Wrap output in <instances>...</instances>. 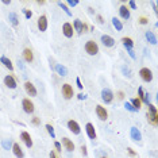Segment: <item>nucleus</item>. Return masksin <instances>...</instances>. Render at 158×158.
<instances>
[{
	"instance_id": "obj_36",
	"label": "nucleus",
	"mask_w": 158,
	"mask_h": 158,
	"mask_svg": "<svg viewBox=\"0 0 158 158\" xmlns=\"http://www.w3.org/2000/svg\"><path fill=\"white\" fill-rule=\"evenodd\" d=\"M143 95H145V92H143L142 87H139V88H138V96H139V100L143 99Z\"/></svg>"
},
{
	"instance_id": "obj_50",
	"label": "nucleus",
	"mask_w": 158,
	"mask_h": 158,
	"mask_svg": "<svg viewBox=\"0 0 158 158\" xmlns=\"http://www.w3.org/2000/svg\"><path fill=\"white\" fill-rule=\"evenodd\" d=\"M127 151H129L130 155H133V157L135 155V153H134V150H133V149H127Z\"/></svg>"
},
{
	"instance_id": "obj_17",
	"label": "nucleus",
	"mask_w": 158,
	"mask_h": 158,
	"mask_svg": "<svg viewBox=\"0 0 158 158\" xmlns=\"http://www.w3.org/2000/svg\"><path fill=\"white\" fill-rule=\"evenodd\" d=\"M8 21L14 27H18V25H19V18H18V15L15 12H10L8 14Z\"/></svg>"
},
{
	"instance_id": "obj_10",
	"label": "nucleus",
	"mask_w": 158,
	"mask_h": 158,
	"mask_svg": "<svg viewBox=\"0 0 158 158\" xmlns=\"http://www.w3.org/2000/svg\"><path fill=\"white\" fill-rule=\"evenodd\" d=\"M101 42H103L104 46H107V47H112L115 45V39L112 37H109V35H101Z\"/></svg>"
},
{
	"instance_id": "obj_13",
	"label": "nucleus",
	"mask_w": 158,
	"mask_h": 158,
	"mask_svg": "<svg viewBox=\"0 0 158 158\" xmlns=\"http://www.w3.org/2000/svg\"><path fill=\"white\" fill-rule=\"evenodd\" d=\"M21 139L25 142V145L27 146V147H31V146H33V141H31V137H30L29 133L23 131V133L21 134Z\"/></svg>"
},
{
	"instance_id": "obj_44",
	"label": "nucleus",
	"mask_w": 158,
	"mask_h": 158,
	"mask_svg": "<svg viewBox=\"0 0 158 158\" xmlns=\"http://www.w3.org/2000/svg\"><path fill=\"white\" fill-rule=\"evenodd\" d=\"M81 153H83L84 155H87V147H85V146H81Z\"/></svg>"
},
{
	"instance_id": "obj_25",
	"label": "nucleus",
	"mask_w": 158,
	"mask_h": 158,
	"mask_svg": "<svg viewBox=\"0 0 158 158\" xmlns=\"http://www.w3.org/2000/svg\"><path fill=\"white\" fill-rule=\"evenodd\" d=\"M122 42H123V45H124L126 49H133L134 42H133V39H131V38H129V37L122 38Z\"/></svg>"
},
{
	"instance_id": "obj_5",
	"label": "nucleus",
	"mask_w": 158,
	"mask_h": 158,
	"mask_svg": "<svg viewBox=\"0 0 158 158\" xmlns=\"http://www.w3.org/2000/svg\"><path fill=\"white\" fill-rule=\"evenodd\" d=\"M96 114H97L100 120H105L108 118V112H107V109L104 108L103 105H96Z\"/></svg>"
},
{
	"instance_id": "obj_39",
	"label": "nucleus",
	"mask_w": 158,
	"mask_h": 158,
	"mask_svg": "<svg viewBox=\"0 0 158 158\" xmlns=\"http://www.w3.org/2000/svg\"><path fill=\"white\" fill-rule=\"evenodd\" d=\"M127 51H129L130 57H131V58H133V60H135V58H137V57H135V53H134V51H133V49H127Z\"/></svg>"
},
{
	"instance_id": "obj_11",
	"label": "nucleus",
	"mask_w": 158,
	"mask_h": 158,
	"mask_svg": "<svg viewBox=\"0 0 158 158\" xmlns=\"http://www.w3.org/2000/svg\"><path fill=\"white\" fill-rule=\"evenodd\" d=\"M4 84L10 89H15L16 88V81H15V79H14L12 76H10V75L4 77Z\"/></svg>"
},
{
	"instance_id": "obj_18",
	"label": "nucleus",
	"mask_w": 158,
	"mask_h": 158,
	"mask_svg": "<svg viewBox=\"0 0 158 158\" xmlns=\"http://www.w3.org/2000/svg\"><path fill=\"white\" fill-rule=\"evenodd\" d=\"M12 151H14V154L16 155L18 158H23V151H22V147L19 146V143H14L12 145Z\"/></svg>"
},
{
	"instance_id": "obj_22",
	"label": "nucleus",
	"mask_w": 158,
	"mask_h": 158,
	"mask_svg": "<svg viewBox=\"0 0 158 158\" xmlns=\"http://www.w3.org/2000/svg\"><path fill=\"white\" fill-rule=\"evenodd\" d=\"M0 62L3 64V65H4L5 68H8L10 70H12V69H14V65H12V62H11V60L7 58V57H4V55H3V57L0 58Z\"/></svg>"
},
{
	"instance_id": "obj_12",
	"label": "nucleus",
	"mask_w": 158,
	"mask_h": 158,
	"mask_svg": "<svg viewBox=\"0 0 158 158\" xmlns=\"http://www.w3.org/2000/svg\"><path fill=\"white\" fill-rule=\"evenodd\" d=\"M85 130H87V135L91 138V139H96V130H95V127H93L92 123H87Z\"/></svg>"
},
{
	"instance_id": "obj_28",
	"label": "nucleus",
	"mask_w": 158,
	"mask_h": 158,
	"mask_svg": "<svg viewBox=\"0 0 158 158\" xmlns=\"http://www.w3.org/2000/svg\"><path fill=\"white\" fill-rule=\"evenodd\" d=\"M141 103L142 101L139 99H133L131 100V105H133L135 109H138V111H139V108H141Z\"/></svg>"
},
{
	"instance_id": "obj_3",
	"label": "nucleus",
	"mask_w": 158,
	"mask_h": 158,
	"mask_svg": "<svg viewBox=\"0 0 158 158\" xmlns=\"http://www.w3.org/2000/svg\"><path fill=\"white\" fill-rule=\"evenodd\" d=\"M101 99H103V101L105 104H109V103H112V100H114V93L109 89H103L101 91Z\"/></svg>"
},
{
	"instance_id": "obj_2",
	"label": "nucleus",
	"mask_w": 158,
	"mask_h": 158,
	"mask_svg": "<svg viewBox=\"0 0 158 158\" xmlns=\"http://www.w3.org/2000/svg\"><path fill=\"white\" fill-rule=\"evenodd\" d=\"M139 75H141L142 80L146 81V83H150L153 80V72L150 70L149 68H142L141 70H139Z\"/></svg>"
},
{
	"instance_id": "obj_15",
	"label": "nucleus",
	"mask_w": 158,
	"mask_h": 158,
	"mask_svg": "<svg viewBox=\"0 0 158 158\" xmlns=\"http://www.w3.org/2000/svg\"><path fill=\"white\" fill-rule=\"evenodd\" d=\"M73 26H75V30L77 31V33H83V31H85V30H87V26L84 25V23L80 21V19H76L75 23H73Z\"/></svg>"
},
{
	"instance_id": "obj_51",
	"label": "nucleus",
	"mask_w": 158,
	"mask_h": 158,
	"mask_svg": "<svg viewBox=\"0 0 158 158\" xmlns=\"http://www.w3.org/2000/svg\"><path fill=\"white\" fill-rule=\"evenodd\" d=\"M38 4H45V0H39V1H38Z\"/></svg>"
},
{
	"instance_id": "obj_53",
	"label": "nucleus",
	"mask_w": 158,
	"mask_h": 158,
	"mask_svg": "<svg viewBox=\"0 0 158 158\" xmlns=\"http://www.w3.org/2000/svg\"><path fill=\"white\" fill-rule=\"evenodd\" d=\"M101 158H107V157H101Z\"/></svg>"
},
{
	"instance_id": "obj_16",
	"label": "nucleus",
	"mask_w": 158,
	"mask_h": 158,
	"mask_svg": "<svg viewBox=\"0 0 158 158\" xmlns=\"http://www.w3.org/2000/svg\"><path fill=\"white\" fill-rule=\"evenodd\" d=\"M62 145L65 146V149L68 151H73L75 150V143L69 139V138H62Z\"/></svg>"
},
{
	"instance_id": "obj_33",
	"label": "nucleus",
	"mask_w": 158,
	"mask_h": 158,
	"mask_svg": "<svg viewBox=\"0 0 158 158\" xmlns=\"http://www.w3.org/2000/svg\"><path fill=\"white\" fill-rule=\"evenodd\" d=\"M122 72H123V75L127 76V77H131V70H130L127 66H122Z\"/></svg>"
},
{
	"instance_id": "obj_4",
	"label": "nucleus",
	"mask_w": 158,
	"mask_h": 158,
	"mask_svg": "<svg viewBox=\"0 0 158 158\" xmlns=\"http://www.w3.org/2000/svg\"><path fill=\"white\" fill-rule=\"evenodd\" d=\"M22 105H23V109L25 112L27 114H33L34 112V103L30 99H25L22 101Z\"/></svg>"
},
{
	"instance_id": "obj_40",
	"label": "nucleus",
	"mask_w": 158,
	"mask_h": 158,
	"mask_svg": "<svg viewBox=\"0 0 158 158\" xmlns=\"http://www.w3.org/2000/svg\"><path fill=\"white\" fill-rule=\"evenodd\" d=\"M54 146H55V149L58 150V151H61V150H62V147H61V143H60V142H54Z\"/></svg>"
},
{
	"instance_id": "obj_42",
	"label": "nucleus",
	"mask_w": 158,
	"mask_h": 158,
	"mask_svg": "<svg viewBox=\"0 0 158 158\" xmlns=\"http://www.w3.org/2000/svg\"><path fill=\"white\" fill-rule=\"evenodd\" d=\"M129 4H130V7H131L133 10H137V4H135V1H133V0H131Z\"/></svg>"
},
{
	"instance_id": "obj_24",
	"label": "nucleus",
	"mask_w": 158,
	"mask_h": 158,
	"mask_svg": "<svg viewBox=\"0 0 158 158\" xmlns=\"http://www.w3.org/2000/svg\"><path fill=\"white\" fill-rule=\"evenodd\" d=\"M146 39H147L151 45H155V43H157V37H155L154 33H151V31H146Z\"/></svg>"
},
{
	"instance_id": "obj_45",
	"label": "nucleus",
	"mask_w": 158,
	"mask_h": 158,
	"mask_svg": "<svg viewBox=\"0 0 158 158\" xmlns=\"http://www.w3.org/2000/svg\"><path fill=\"white\" fill-rule=\"evenodd\" d=\"M18 66H19V68H21V69H25V66H23V64H22V61H21V60H18Z\"/></svg>"
},
{
	"instance_id": "obj_26",
	"label": "nucleus",
	"mask_w": 158,
	"mask_h": 158,
	"mask_svg": "<svg viewBox=\"0 0 158 158\" xmlns=\"http://www.w3.org/2000/svg\"><path fill=\"white\" fill-rule=\"evenodd\" d=\"M112 25L118 31H122V30H123V25H122V22L119 21L118 18H112Z\"/></svg>"
},
{
	"instance_id": "obj_34",
	"label": "nucleus",
	"mask_w": 158,
	"mask_h": 158,
	"mask_svg": "<svg viewBox=\"0 0 158 158\" xmlns=\"http://www.w3.org/2000/svg\"><path fill=\"white\" fill-rule=\"evenodd\" d=\"M141 101H145L146 104H150V95L149 93H145V95H143V99H142Z\"/></svg>"
},
{
	"instance_id": "obj_31",
	"label": "nucleus",
	"mask_w": 158,
	"mask_h": 158,
	"mask_svg": "<svg viewBox=\"0 0 158 158\" xmlns=\"http://www.w3.org/2000/svg\"><path fill=\"white\" fill-rule=\"evenodd\" d=\"M1 145H3V147H4L5 150H10L11 147H12V145H11V141H7V139L1 142Z\"/></svg>"
},
{
	"instance_id": "obj_41",
	"label": "nucleus",
	"mask_w": 158,
	"mask_h": 158,
	"mask_svg": "<svg viewBox=\"0 0 158 158\" xmlns=\"http://www.w3.org/2000/svg\"><path fill=\"white\" fill-rule=\"evenodd\" d=\"M76 84H77V87H79L80 89H83V84H81V81H80V79H79V77L76 79Z\"/></svg>"
},
{
	"instance_id": "obj_9",
	"label": "nucleus",
	"mask_w": 158,
	"mask_h": 158,
	"mask_svg": "<svg viewBox=\"0 0 158 158\" xmlns=\"http://www.w3.org/2000/svg\"><path fill=\"white\" fill-rule=\"evenodd\" d=\"M38 29H39V31H46L47 30V18L45 15L39 16V19H38Z\"/></svg>"
},
{
	"instance_id": "obj_48",
	"label": "nucleus",
	"mask_w": 158,
	"mask_h": 158,
	"mask_svg": "<svg viewBox=\"0 0 158 158\" xmlns=\"http://www.w3.org/2000/svg\"><path fill=\"white\" fill-rule=\"evenodd\" d=\"M79 99H80V100H85V99H87V96L83 95V93H80V95H79Z\"/></svg>"
},
{
	"instance_id": "obj_35",
	"label": "nucleus",
	"mask_w": 158,
	"mask_h": 158,
	"mask_svg": "<svg viewBox=\"0 0 158 158\" xmlns=\"http://www.w3.org/2000/svg\"><path fill=\"white\" fill-rule=\"evenodd\" d=\"M139 23H141V25H147V23H149V19L145 16H141L139 18Z\"/></svg>"
},
{
	"instance_id": "obj_27",
	"label": "nucleus",
	"mask_w": 158,
	"mask_h": 158,
	"mask_svg": "<svg viewBox=\"0 0 158 158\" xmlns=\"http://www.w3.org/2000/svg\"><path fill=\"white\" fill-rule=\"evenodd\" d=\"M149 105V111H147V115H151V116H157V108L154 107L153 104H147Z\"/></svg>"
},
{
	"instance_id": "obj_46",
	"label": "nucleus",
	"mask_w": 158,
	"mask_h": 158,
	"mask_svg": "<svg viewBox=\"0 0 158 158\" xmlns=\"http://www.w3.org/2000/svg\"><path fill=\"white\" fill-rule=\"evenodd\" d=\"M49 158H57V155H55V153H54V151H50Z\"/></svg>"
},
{
	"instance_id": "obj_29",
	"label": "nucleus",
	"mask_w": 158,
	"mask_h": 158,
	"mask_svg": "<svg viewBox=\"0 0 158 158\" xmlns=\"http://www.w3.org/2000/svg\"><path fill=\"white\" fill-rule=\"evenodd\" d=\"M58 5H60V7H61V8L64 10V11H65V12H66V15H68V16H72V12H70V10L68 8V7H66V4H65V3H62V1H58Z\"/></svg>"
},
{
	"instance_id": "obj_21",
	"label": "nucleus",
	"mask_w": 158,
	"mask_h": 158,
	"mask_svg": "<svg viewBox=\"0 0 158 158\" xmlns=\"http://www.w3.org/2000/svg\"><path fill=\"white\" fill-rule=\"evenodd\" d=\"M119 14H120V16L123 18V19H126V21L130 18V11L126 5H122L120 8H119Z\"/></svg>"
},
{
	"instance_id": "obj_52",
	"label": "nucleus",
	"mask_w": 158,
	"mask_h": 158,
	"mask_svg": "<svg viewBox=\"0 0 158 158\" xmlns=\"http://www.w3.org/2000/svg\"><path fill=\"white\" fill-rule=\"evenodd\" d=\"M3 4H11V1H10V0H8V1H7V0H4V1H3Z\"/></svg>"
},
{
	"instance_id": "obj_14",
	"label": "nucleus",
	"mask_w": 158,
	"mask_h": 158,
	"mask_svg": "<svg viewBox=\"0 0 158 158\" xmlns=\"http://www.w3.org/2000/svg\"><path fill=\"white\" fill-rule=\"evenodd\" d=\"M25 89H26V92H27V95L37 96V89H35V87H34V85L30 83V81H27V83L25 84Z\"/></svg>"
},
{
	"instance_id": "obj_23",
	"label": "nucleus",
	"mask_w": 158,
	"mask_h": 158,
	"mask_svg": "<svg viewBox=\"0 0 158 158\" xmlns=\"http://www.w3.org/2000/svg\"><path fill=\"white\" fill-rule=\"evenodd\" d=\"M23 57H25V60L27 61V62H31L34 60V54L33 51H31V49H25V51H23Z\"/></svg>"
},
{
	"instance_id": "obj_38",
	"label": "nucleus",
	"mask_w": 158,
	"mask_h": 158,
	"mask_svg": "<svg viewBox=\"0 0 158 158\" xmlns=\"http://www.w3.org/2000/svg\"><path fill=\"white\" fill-rule=\"evenodd\" d=\"M68 4L72 5V7H75V5L79 4V1H77V0H69V1H68Z\"/></svg>"
},
{
	"instance_id": "obj_19",
	"label": "nucleus",
	"mask_w": 158,
	"mask_h": 158,
	"mask_svg": "<svg viewBox=\"0 0 158 158\" xmlns=\"http://www.w3.org/2000/svg\"><path fill=\"white\" fill-rule=\"evenodd\" d=\"M131 138H133L134 141H141L142 139L141 131H139L137 127H131Z\"/></svg>"
},
{
	"instance_id": "obj_30",
	"label": "nucleus",
	"mask_w": 158,
	"mask_h": 158,
	"mask_svg": "<svg viewBox=\"0 0 158 158\" xmlns=\"http://www.w3.org/2000/svg\"><path fill=\"white\" fill-rule=\"evenodd\" d=\"M46 130H47V133L51 135V138H55V134H54V129H53V126L46 124Z\"/></svg>"
},
{
	"instance_id": "obj_20",
	"label": "nucleus",
	"mask_w": 158,
	"mask_h": 158,
	"mask_svg": "<svg viewBox=\"0 0 158 158\" xmlns=\"http://www.w3.org/2000/svg\"><path fill=\"white\" fill-rule=\"evenodd\" d=\"M55 72H57V73H58L60 76H66L68 75V69L65 66H64V65H61V64H57V65H55Z\"/></svg>"
},
{
	"instance_id": "obj_8",
	"label": "nucleus",
	"mask_w": 158,
	"mask_h": 158,
	"mask_svg": "<svg viewBox=\"0 0 158 158\" xmlns=\"http://www.w3.org/2000/svg\"><path fill=\"white\" fill-rule=\"evenodd\" d=\"M62 33H64V35H65L66 38H72V37H73V26H72L70 23H64Z\"/></svg>"
},
{
	"instance_id": "obj_7",
	"label": "nucleus",
	"mask_w": 158,
	"mask_h": 158,
	"mask_svg": "<svg viewBox=\"0 0 158 158\" xmlns=\"http://www.w3.org/2000/svg\"><path fill=\"white\" fill-rule=\"evenodd\" d=\"M68 129L70 130L73 134H76V135H79V134L81 133V129H80L79 123L75 122V120H69V122H68Z\"/></svg>"
},
{
	"instance_id": "obj_47",
	"label": "nucleus",
	"mask_w": 158,
	"mask_h": 158,
	"mask_svg": "<svg viewBox=\"0 0 158 158\" xmlns=\"http://www.w3.org/2000/svg\"><path fill=\"white\" fill-rule=\"evenodd\" d=\"M97 21H99V23H104L103 16H101V15H97Z\"/></svg>"
},
{
	"instance_id": "obj_1",
	"label": "nucleus",
	"mask_w": 158,
	"mask_h": 158,
	"mask_svg": "<svg viewBox=\"0 0 158 158\" xmlns=\"http://www.w3.org/2000/svg\"><path fill=\"white\" fill-rule=\"evenodd\" d=\"M85 51H87L89 55H95L99 53V46L95 41H88L85 43Z\"/></svg>"
},
{
	"instance_id": "obj_43",
	"label": "nucleus",
	"mask_w": 158,
	"mask_h": 158,
	"mask_svg": "<svg viewBox=\"0 0 158 158\" xmlns=\"http://www.w3.org/2000/svg\"><path fill=\"white\" fill-rule=\"evenodd\" d=\"M33 123H34L35 126L39 124V118H34V119H33Z\"/></svg>"
},
{
	"instance_id": "obj_37",
	"label": "nucleus",
	"mask_w": 158,
	"mask_h": 158,
	"mask_svg": "<svg viewBox=\"0 0 158 158\" xmlns=\"http://www.w3.org/2000/svg\"><path fill=\"white\" fill-rule=\"evenodd\" d=\"M23 12H25V15H26V18H27V19H30V18L33 16L31 11H29V10H23Z\"/></svg>"
},
{
	"instance_id": "obj_6",
	"label": "nucleus",
	"mask_w": 158,
	"mask_h": 158,
	"mask_svg": "<svg viewBox=\"0 0 158 158\" xmlns=\"http://www.w3.org/2000/svg\"><path fill=\"white\" fill-rule=\"evenodd\" d=\"M62 96L65 99H72L73 97V88L69 84H64L62 85Z\"/></svg>"
},
{
	"instance_id": "obj_32",
	"label": "nucleus",
	"mask_w": 158,
	"mask_h": 158,
	"mask_svg": "<svg viewBox=\"0 0 158 158\" xmlns=\"http://www.w3.org/2000/svg\"><path fill=\"white\" fill-rule=\"evenodd\" d=\"M124 107H126V109H129L130 112H138V109H135L131 105V103H124Z\"/></svg>"
},
{
	"instance_id": "obj_49",
	"label": "nucleus",
	"mask_w": 158,
	"mask_h": 158,
	"mask_svg": "<svg viewBox=\"0 0 158 158\" xmlns=\"http://www.w3.org/2000/svg\"><path fill=\"white\" fill-rule=\"evenodd\" d=\"M118 97H119V99H123V97H124V93H123V92H119V93H118Z\"/></svg>"
}]
</instances>
